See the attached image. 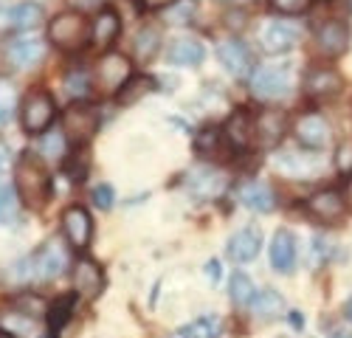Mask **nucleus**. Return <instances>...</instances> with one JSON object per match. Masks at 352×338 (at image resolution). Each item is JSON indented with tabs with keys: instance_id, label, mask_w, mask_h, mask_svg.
Segmentation results:
<instances>
[{
	"instance_id": "5701e85b",
	"label": "nucleus",
	"mask_w": 352,
	"mask_h": 338,
	"mask_svg": "<svg viewBox=\"0 0 352 338\" xmlns=\"http://www.w3.org/2000/svg\"><path fill=\"white\" fill-rule=\"evenodd\" d=\"M226 135L234 147H240V150L251 147L254 144V116L245 110H237L226 124Z\"/></svg>"
},
{
	"instance_id": "2f4dec72",
	"label": "nucleus",
	"mask_w": 352,
	"mask_h": 338,
	"mask_svg": "<svg viewBox=\"0 0 352 338\" xmlns=\"http://www.w3.org/2000/svg\"><path fill=\"white\" fill-rule=\"evenodd\" d=\"M71 310H74V299L71 296H63L60 302L51 304V338L65 327V322L71 319Z\"/></svg>"
},
{
	"instance_id": "bb28decb",
	"label": "nucleus",
	"mask_w": 352,
	"mask_h": 338,
	"mask_svg": "<svg viewBox=\"0 0 352 338\" xmlns=\"http://www.w3.org/2000/svg\"><path fill=\"white\" fill-rule=\"evenodd\" d=\"M158 45H161V32L155 25H144L138 32V37H135V56L141 63H146L158 51Z\"/></svg>"
},
{
	"instance_id": "a18cd8bd",
	"label": "nucleus",
	"mask_w": 352,
	"mask_h": 338,
	"mask_svg": "<svg viewBox=\"0 0 352 338\" xmlns=\"http://www.w3.org/2000/svg\"><path fill=\"white\" fill-rule=\"evenodd\" d=\"M0 338H12V335H9L6 330H0Z\"/></svg>"
},
{
	"instance_id": "a878e982",
	"label": "nucleus",
	"mask_w": 352,
	"mask_h": 338,
	"mask_svg": "<svg viewBox=\"0 0 352 338\" xmlns=\"http://www.w3.org/2000/svg\"><path fill=\"white\" fill-rule=\"evenodd\" d=\"M248 307H251V313L259 316V319H274L285 310V299L276 291H256V296Z\"/></svg>"
},
{
	"instance_id": "ea45409f",
	"label": "nucleus",
	"mask_w": 352,
	"mask_h": 338,
	"mask_svg": "<svg viewBox=\"0 0 352 338\" xmlns=\"http://www.w3.org/2000/svg\"><path fill=\"white\" fill-rule=\"evenodd\" d=\"M172 3H178V0H141L144 9H164V6H172Z\"/></svg>"
},
{
	"instance_id": "393cba45",
	"label": "nucleus",
	"mask_w": 352,
	"mask_h": 338,
	"mask_svg": "<svg viewBox=\"0 0 352 338\" xmlns=\"http://www.w3.org/2000/svg\"><path fill=\"white\" fill-rule=\"evenodd\" d=\"M203 45L197 43V40H192V37H184V40H178L172 48H169V63H175V65H189V68H195V65H200L203 63Z\"/></svg>"
},
{
	"instance_id": "37998d69",
	"label": "nucleus",
	"mask_w": 352,
	"mask_h": 338,
	"mask_svg": "<svg viewBox=\"0 0 352 338\" xmlns=\"http://www.w3.org/2000/svg\"><path fill=\"white\" fill-rule=\"evenodd\" d=\"M206 273H209L212 279H217V276H220V262H217V260H212V262L206 265Z\"/></svg>"
},
{
	"instance_id": "473e14b6",
	"label": "nucleus",
	"mask_w": 352,
	"mask_h": 338,
	"mask_svg": "<svg viewBox=\"0 0 352 338\" xmlns=\"http://www.w3.org/2000/svg\"><path fill=\"white\" fill-rule=\"evenodd\" d=\"M65 91L74 102H82L87 93H91V79H87V74H82V71H71L65 76Z\"/></svg>"
},
{
	"instance_id": "f257e3e1",
	"label": "nucleus",
	"mask_w": 352,
	"mask_h": 338,
	"mask_svg": "<svg viewBox=\"0 0 352 338\" xmlns=\"http://www.w3.org/2000/svg\"><path fill=\"white\" fill-rule=\"evenodd\" d=\"M51 172L34 153H23L14 166V192L28 209H43L51 197Z\"/></svg>"
},
{
	"instance_id": "c9c22d12",
	"label": "nucleus",
	"mask_w": 352,
	"mask_h": 338,
	"mask_svg": "<svg viewBox=\"0 0 352 338\" xmlns=\"http://www.w3.org/2000/svg\"><path fill=\"white\" fill-rule=\"evenodd\" d=\"M271 6L279 14H302L313 6V0H271Z\"/></svg>"
},
{
	"instance_id": "412c9836",
	"label": "nucleus",
	"mask_w": 352,
	"mask_h": 338,
	"mask_svg": "<svg viewBox=\"0 0 352 338\" xmlns=\"http://www.w3.org/2000/svg\"><path fill=\"white\" fill-rule=\"evenodd\" d=\"M240 201L245 209L251 212H271L276 206V197L271 192L268 183H262V181H248L243 189H240Z\"/></svg>"
},
{
	"instance_id": "2eb2a0df",
	"label": "nucleus",
	"mask_w": 352,
	"mask_h": 338,
	"mask_svg": "<svg viewBox=\"0 0 352 338\" xmlns=\"http://www.w3.org/2000/svg\"><path fill=\"white\" fill-rule=\"evenodd\" d=\"M341 84H344V79L333 68H313L305 76V91L310 99H330L341 91Z\"/></svg>"
},
{
	"instance_id": "1a4fd4ad",
	"label": "nucleus",
	"mask_w": 352,
	"mask_h": 338,
	"mask_svg": "<svg viewBox=\"0 0 352 338\" xmlns=\"http://www.w3.org/2000/svg\"><path fill=\"white\" fill-rule=\"evenodd\" d=\"M293 133H296L299 144H305L307 150H324L333 138L330 122L321 116V113H305V116H299Z\"/></svg>"
},
{
	"instance_id": "cd10ccee",
	"label": "nucleus",
	"mask_w": 352,
	"mask_h": 338,
	"mask_svg": "<svg viewBox=\"0 0 352 338\" xmlns=\"http://www.w3.org/2000/svg\"><path fill=\"white\" fill-rule=\"evenodd\" d=\"M228 296L234 304H251L256 291H254V282L245 276V273H231V282H228Z\"/></svg>"
},
{
	"instance_id": "49530a36",
	"label": "nucleus",
	"mask_w": 352,
	"mask_h": 338,
	"mask_svg": "<svg viewBox=\"0 0 352 338\" xmlns=\"http://www.w3.org/2000/svg\"><path fill=\"white\" fill-rule=\"evenodd\" d=\"M349 6H352V0H349Z\"/></svg>"
},
{
	"instance_id": "f8f14e48",
	"label": "nucleus",
	"mask_w": 352,
	"mask_h": 338,
	"mask_svg": "<svg viewBox=\"0 0 352 338\" xmlns=\"http://www.w3.org/2000/svg\"><path fill=\"white\" fill-rule=\"evenodd\" d=\"M217 60L231 76H248L254 68V56L240 40H226L217 45Z\"/></svg>"
},
{
	"instance_id": "b1692460",
	"label": "nucleus",
	"mask_w": 352,
	"mask_h": 338,
	"mask_svg": "<svg viewBox=\"0 0 352 338\" xmlns=\"http://www.w3.org/2000/svg\"><path fill=\"white\" fill-rule=\"evenodd\" d=\"M45 12L40 3H34V0H23V3H17L12 12H9V23L14 28H20V32H28V28H37L43 23Z\"/></svg>"
},
{
	"instance_id": "6ab92c4d",
	"label": "nucleus",
	"mask_w": 352,
	"mask_h": 338,
	"mask_svg": "<svg viewBox=\"0 0 352 338\" xmlns=\"http://www.w3.org/2000/svg\"><path fill=\"white\" fill-rule=\"evenodd\" d=\"M316 40H318L321 54L338 56V54H344L346 45H349V28H346V23H341V20H330V23H324V25L318 28Z\"/></svg>"
},
{
	"instance_id": "0eeeda50",
	"label": "nucleus",
	"mask_w": 352,
	"mask_h": 338,
	"mask_svg": "<svg viewBox=\"0 0 352 338\" xmlns=\"http://www.w3.org/2000/svg\"><path fill=\"white\" fill-rule=\"evenodd\" d=\"M99 127V113L94 104H85V102H74L65 113H63V130L65 138H74L76 144H85Z\"/></svg>"
},
{
	"instance_id": "c03bdc74",
	"label": "nucleus",
	"mask_w": 352,
	"mask_h": 338,
	"mask_svg": "<svg viewBox=\"0 0 352 338\" xmlns=\"http://www.w3.org/2000/svg\"><path fill=\"white\" fill-rule=\"evenodd\" d=\"M3 169H6V150L0 147V175H3Z\"/></svg>"
},
{
	"instance_id": "aec40b11",
	"label": "nucleus",
	"mask_w": 352,
	"mask_h": 338,
	"mask_svg": "<svg viewBox=\"0 0 352 338\" xmlns=\"http://www.w3.org/2000/svg\"><path fill=\"white\" fill-rule=\"evenodd\" d=\"M119 32H122V20H119V14H116L113 9H102V12L96 14L94 25H91V43H94L96 48L104 51V48H110V45L116 43Z\"/></svg>"
},
{
	"instance_id": "7ed1b4c3",
	"label": "nucleus",
	"mask_w": 352,
	"mask_h": 338,
	"mask_svg": "<svg viewBox=\"0 0 352 338\" xmlns=\"http://www.w3.org/2000/svg\"><path fill=\"white\" fill-rule=\"evenodd\" d=\"M56 116V102L45 88H34L28 91L23 104H20V119H23V130L28 135H40L51 127Z\"/></svg>"
},
{
	"instance_id": "c85d7f7f",
	"label": "nucleus",
	"mask_w": 352,
	"mask_h": 338,
	"mask_svg": "<svg viewBox=\"0 0 352 338\" xmlns=\"http://www.w3.org/2000/svg\"><path fill=\"white\" fill-rule=\"evenodd\" d=\"M153 91H155V79H150V76L130 79L124 88H122V93H119V102H122V104H133V102L144 99L146 93H153Z\"/></svg>"
},
{
	"instance_id": "9b49d317",
	"label": "nucleus",
	"mask_w": 352,
	"mask_h": 338,
	"mask_svg": "<svg viewBox=\"0 0 352 338\" xmlns=\"http://www.w3.org/2000/svg\"><path fill=\"white\" fill-rule=\"evenodd\" d=\"M262 48L271 54H285L293 45L299 43V25L285 23V20H271L265 28H262Z\"/></svg>"
},
{
	"instance_id": "7c9ffc66",
	"label": "nucleus",
	"mask_w": 352,
	"mask_h": 338,
	"mask_svg": "<svg viewBox=\"0 0 352 338\" xmlns=\"http://www.w3.org/2000/svg\"><path fill=\"white\" fill-rule=\"evenodd\" d=\"M12 307L17 310V313H25V316H43L45 310H48V304L37 296V293H20L14 302H12Z\"/></svg>"
},
{
	"instance_id": "39448f33",
	"label": "nucleus",
	"mask_w": 352,
	"mask_h": 338,
	"mask_svg": "<svg viewBox=\"0 0 352 338\" xmlns=\"http://www.w3.org/2000/svg\"><path fill=\"white\" fill-rule=\"evenodd\" d=\"M293 88V79H290V71L287 68H259L254 71L251 76V93L262 102H276V99H285Z\"/></svg>"
},
{
	"instance_id": "e433bc0d",
	"label": "nucleus",
	"mask_w": 352,
	"mask_h": 338,
	"mask_svg": "<svg viewBox=\"0 0 352 338\" xmlns=\"http://www.w3.org/2000/svg\"><path fill=\"white\" fill-rule=\"evenodd\" d=\"M217 138H220V133H217L214 127L203 130V133L195 138V150H197L200 155H209V150H217Z\"/></svg>"
},
{
	"instance_id": "20e7f679",
	"label": "nucleus",
	"mask_w": 352,
	"mask_h": 338,
	"mask_svg": "<svg viewBox=\"0 0 352 338\" xmlns=\"http://www.w3.org/2000/svg\"><path fill=\"white\" fill-rule=\"evenodd\" d=\"M133 76V63L127 60L124 54H104L99 65H96V91L102 96H113V93H122V88L130 82Z\"/></svg>"
},
{
	"instance_id": "dca6fc26",
	"label": "nucleus",
	"mask_w": 352,
	"mask_h": 338,
	"mask_svg": "<svg viewBox=\"0 0 352 338\" xmlns=\"http://www.w3.org/2000/svg\"><path fill=\"white\" fill-rule=\"evenodd\" d=\"M259 248H262V234H259V229H254V225H248V229H240L237 234H231V240H228V245H226L228 257H231L234 262H248V260H254L256 254H259Z\"/></svg>"
},
{
	"instance_id": "a211bd4d",
	"label": "nucleus",
	"mask_w": 352,
	"mask_h": 338,
	"mask_svg": "<svg viewBox=\"0 0 352 338\" xmlns=\"http://www.w3.org/2000/svg\"><path fill=\"white\" fill-rule=\"evenodd\" d=\"M271 265L279 273H290L296 265V240L287 229H279L271 240Z\"/></svg>"
},
{
	"instance_id": "423d86ee",
	"label": "nucleus",
	"mask_w": 352,
	"mask_h": 338,
	"mask_svg": "<svg viewBox=\"0 0 352 338\" xmlns=\"http://www.w3.org/2000/svg\"><path fill=\"white\" fill-rule=\"evenodd\" d=\"M28 268H20V276H37V279H56L65 268H68V257L65 251L56 245V243H48L43 245L37 254H32V257L25 260Z\"/></svg>"
},
{
	"instance_id": "6e6552de",
	"label": "nucleus",
	"mask_w": 352,
	"mask_h": 338,
	"mask_svg": "<svg viewBox=\"0 0 352 338\" xmlns=\"http://www.w3.org/2000/svg\"><path fill=\"white\" fill-rule=\"evenodd\" d=\"M63 234L68 240L71 248L76 251H85L94 240V220H91V212L85 206H71L65 209L63 214Z\"/></svg>"
},
{
	"instance_id": "4468645a",
	"label": "nucleus",
	"mask_w": 352,
	"mask_h": 338,
	"mask_svg": "<svg viewBox=\"0 0 352 338\" xmlns=\"http://www.w3.org/2000/svg\"><path fill=\"white\" fill-rule=\"evenodd\" d=\"M102 288H104L102 268L94 260H87V257L76 260L74 262V291L82 293V296H87V299H94V296L102 293Z\"/></svg>"
},
{
	"instance_id": "79ce46f5",
	"label": "nucleus",
	"mask_w": 352,
	"mask_h": 338,
	"mask_svg": "<svg viewBox=\"0 0 352 338\" xmlns=\"http://www.w3.org/2000/svg\"><path fill=\"white\" fill-rule=\"evenodd\" d=\"M344 203H346V209L352 212V175H349V181H346V189H344Z\"/></svg>"
},
{
	"instance_id": "4c0bfd02",
	"label": "nucleus",
	"mask_w": 352,
	"mask_h": 338,
	"mask_svg": "<svg viewBox=\"0 0 352 338\" xmlns=\"http://www.w3.org/2000/svg\"><path fill=\"white\" fill-rule=\"evenodd\" d=\"M113 186L110 183H99L96 189H94V203L99 206V209H110L113 206Z\"/></svg>"
},
{
	"instance_id": "72a5a7b5",
	"label": "nucleus",
	"mask_w": 352,
	"mask_h": 338,
	"mask_svg": "<svg viewBox=\"0 0 352 338\" xmlns=\"http://www.w3.org/2000/svg\"><path fill=\"white\" fill-rule=\"evenodd\" d=\"M17 203L20 197L12 186H0V223H14L17 220Z\"/></svg>"
},
{
	"instance_id": "4be33fe9",
	"label": "nucleus",
	"mask_w": 352,
	"mask_h": 338,
	"mask_svg": "<svg viewBox=\"0 0 352 338\" xmlns=\"http://www.w3.org/2000/svg\"><path fill=\"white\" fill-rule=\"evenodd\" d=\"M9 56H12V63L17 68H32L37 63H43V56H45V43L43 40H34V37H28V40H14L9 45Z\"/></svg>"
},
{
	"instance_id": "a19ab883",
	"label": "nucleus",
	"mask_w": 352,
	"mask_h": 338,
	"mask_svg": "<svg viewBox=\"0 0 352 338\" xmlns=\"http://www.w3.org/2000/svg\"><path fill=\"white\" fill-rule=\"evenodd\" d=\"M71 3L76 6V12H87V9H96V3H102V0H71Z\"/></svg>"
},
{
	"instance_id": "58836bf2",
	"label": "nucleus",
	"mask_w": 352,
	"mask_h": 338,
	"mask_svg": "<svg viewBox=\"0 0 352 338\" xmlns=\"http://www.w3.org/2000/svg\"><path fill=\"white\" fill-rule=\"evenodd\" d=\"M12 119V107H9V99L0 96V124H6Z\"/></svg>"
},
{
	"instance_id": "c756f323",
	"label": "nucleus",
	"mask_w": 352,
	"mask_h": 338,
	"mask_svg": "<svg viewBox=\"0 0 352 338\" xmlns=\"http://www.w3.org/2000/svg\"><path fill=\"white\" fill-rule=\"evenodd\" d=\"M40 150H43L48 158L60 161V158L68 153V138H65V133H60V130L45 133V135H43V141H40Z\"/></svg>"
},
{
	"instance_id": "f704fd0d",
	"label": "nucleus",
	"mask_w": 352,
	"mask_h": 338,
	"mask_svg": "<svg viewBox=\"0 0 352 338\" xmlns=\"http://www.w3.org/2000/svg\"><path fill=\"white\" fill-rule=\"evenodd\" d=\"M74 158L76 161H71L68 166H65V172H68V178L71 181H85V175H87V169H91V155H87V150H76L74 153Z\"/></svg>"
},
{
	"instance_id": "f03ea898",
	"label": "nucleus",
	"mask_w": 352,
	"mask_h": 338,
	"mask_svg": "<svg viewBox=\"0 0 352 338\" xmlns=\"http://www.w3.org/2000/svg\"><path fill=\"white\" fill-rule=\"evenodd\" d=\"M48 40L54 48H60L65 54L82 51L91 43V23L82 12H63L56 14L48 25Z\"/></svg>"
},
{
	"instance_id": "f3484780",
	"label": "nucleus",
	"mask_w": 352,
	"mask_h": 338,
	"mask_svg": "<svg viewBox=\"0 0 352 338\" xmlns=\"http://www.w3.org/2000/svg\"><path fill=\"white\" fill-rule=\"evenodd\" d=\"M186 189L195 194V197H217L223 189H226V181L217 169H209V166H197L186 175Z\"/></svg>"
},
{
	"instance_id": "ddd939ff",
	"label": "nucleus",
	"mask_w": 352,
	"mask_h": 338,
	"mask_svg": "<svg viewBox=\"0 0 352 338\" xmlns=\"http://www.w3.org/2000/svg\"><path fill=\"white\" fill-rule=\"evenodd\" d=\"M346 203H344V194L336 189H324V192H316L313 197H307V212L318 220V223H336L341 220Z\"/></svg>"
},
{
	"instance_id": "9d476101",
	"label": "nucleus",
	"mask_w": 352,
	"mask_h": 338,
	"mask_svg": "<svg viewBox=\"0 0 352 338\" xmlns=\"http://www.w3.org/2000/svg\"><path fill=\"white\" fill-rule=\"evenodd\" d=\"M287 130V116L276 107H268V110H259L254 116V141L259 147H274L282 141Z\"/></svg>"
}]
</instances>
